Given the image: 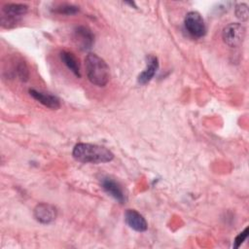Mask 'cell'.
I'll list each match as a JSON object with an SVG mask.
<instances>
[{
	"label": "cell",
	"mask_w": 249,
	"mask_h": 249,
	"mask_svg": "<svg viewBox=\"0 0 249 249\" xmlns=\"http://www.w3.org/2000/svg\"><path fill=\"white\" fill-rule=\"evenodd\" d=\"M14 73L22 81V82H26L28 80L29 77V71L27 68L26 63L23 60H19L18 61Z\"/></svg>",
	"instance_id": "13"
},
{
	"label": "cell",
	"mask_w": 249,
	"mask_h": 249,
	"mask_svg": "<svg viewBox=\"0 0 249 249\" xmlns=\"http://www.w3.org/2000/svg\"><path fill=\"white\" fill-rule=\"evenodd\" d=\"M158 69H159L158 57L153 54L147 55L146 56V68L144 71H142L139 74L138 79H137L138 83L140 85H145V84L149 83L154 78Z\"/></svg>",
	"instance_id": "10"
},
{
	"label": "cell",
	"mask_w": 249,
	"mask_h": 249,
	"mask_svg": "<svg viewBox=\"0 0 249 249\" xmlns=\"http://www.w3.org/2000/svg\"><path fill=\"white\" fill-rule=\"evenodd\" d=\"M235 16L237 18H239L241 21H245L248 19V6L244 3H240L238 5L235 6V10H234Z\"/></svg>",
	"instance_id": "15"
},
{
	"label": "cell",
	"mask_w": 249,
	"mask_h": 249,
	"mask_svg": "<svg viewBox=\"0 0 249 249\" xmlns=\"http://www.w3.org/2000/svg\"><path fill=\"white\" fill-rule=\"evenodd\" d=\"M101 185L103 190L114 197L120 203H124L125 201V195L121 187V185L116 182L114 179L110 177H104L101 179Z\"/></svg>",
	"instance_id": "8"
},
{
	"label": "cell",
	"mask_w": 249,
	"mask_h": 249,
	"mask_svg": "<svg viewBox=\"0 0 249 249\" xmlns=\"http://www.w3.org/2000/svg\"><path fill=\"white\" fill-rule=\"evenodd\" d=\"M247 236H248V228H245V230L235 237L233 241V248H238L243 243V241L247 238Z\"/></svg>",
	"instance_id": "16"
},
{
	"label": "cell",
	"mask_w": 249,
	"mask_h": 249,
	"mask_svg": "<svg viewBox=\"0 0 249 249\" xmlns=\"http://www.w3.org/2000/svg\"><path fill=\"white\" fill-rule=\"evenodd\" d=\"M34 217L41 224H51L56 218V209L49 203L41 202L34 208Z\"/></svg>",
	"instance_id": "7"
},
{
	"label": "cell",
	"mask_w": 249,
	"mask_h": 249,
	"mask_svg": "<svg viewBox=\"0 0 249 249\" xmlns=\"http://www.w3.org/2000/svg\"><path fill=\"white\" fill-rule=\"evenodd\" d=\"M186 30L195 38H201L206 33V26L204 20L199 13L189 12L184 19Z\"/></svg>",
	"instance_id": "5"
},
{
	"label": "cell",
	"mask_w": 249,
	"mask_h": 249,
	"mask_svg": "<svg viewBox=\"0 0 249 249\" xmlns=\"http://www.w3.org/2000/svg\"><path fill=\"white\" fill-rule=\"evenodd\" d=\"M73 38L76 45L83 51L89 50L94 43V35L91 30L84 25L76 26L73 32Z\"/></svg>",
	"instance_id": "6"
},
{
	"label": "cell",
	"mask_w": 249,
	"mask_h": 249,
	"mask_svg": "<svg viewBox=\"0 0 249 249\" xmlns=\"http://www.w3.org/2000/svg\"><path fill=\"white\" fill-rule=\"evenodd\" d=\"M73 158L84 163H101L111 161L114 158L113 153L107 148L89 143H78L75 145Z\"/></svg>",
	"instance_id": "1"
},
{
	"label": "cell",
	"mask_w": 249,
	"mask_h": 249,
	"mask_svg": "<svg viewBox=\"0 0 249 249\" xmlns=\"http://www.w3.org/2000/svg\"><path fill=\"white\" fill-rule=\"evenodd\" d=\"M245 27L239 22H231L224 27L222 32L223 41L231 48L239 47L245 38Z\"/></svg>",
	"instance_id": "3"
},
{
	"label": "cell",
	"mask_w": 249,
	"mask_h": 249,
	"mask_svg": "<svg viewBox=\"0 0 249 249\" xmlns=\"http://www.w3.org/2000/svg\"><path fill=\"white\" fill-rule=\"evenodd\" d=\"M29 94L38 102H40L41 104H43L44 106L51 108V109H58L60 107V102L59 99L53 95V94H49V93H45L39 90H36L34 89H29Z\"/></svg>",
	"instance_id": "11"
},
{
	"label": "cell",
	"mask_w": 249,
	"mask_h": 249,
	"mask_svg": "<svg viewBox=\"0 0 249 249\" xmlns=\"http://www.w3.org/2000/svg\"><path fill=\"white\" fill-rule=\"evenodd\" d=\"M86 73L89 82L97 87H104L110 79V71L103 58L95 53H89L85 58Z\"/></svg>",
	"instance_id": "2"
},
{
	"label": "cell",
	"mask_w": 249,
	"mask_h": 249,
	"mask_svg": "<svg viewBox=\"0 0 249 249\" xmlns=\"http://www.w3.org/2000/svg\"><path fill=\"white\" fill-rule=\"evenodd\" d=\"M60 58L62 62L67 66V68L78 78L81 77L80 73V63L75 54L68 51H62L60 53Z\"/></svg>",
	"instance_id": "12"
},
{
	"label": "cell",
	"mask_w": 249,
	"mask_h": 249,
	"mask_svg": "<svg viewBox=\"0 0 249 249\" xmlns=\"http://www.w3.org/2000/svg\"><path fill=\"white\" fill-rule=\"evenodd\" d=\"M124 221L132 230L142 232L148 228V224L145 218L134 209H127L124 213Z\"/></svg>",
	"instance_id": "9"
},
{
	"label": "cell",
	"mask_w": 249,
	"mask_h": 249,
	"mask_svg": "<svg viewBox=\"0 0 249 249\" xmlns=\"http://www.w3.org/2000/svg\"><path fill=\"white\" fill-rule=\"evenodd\" d=\"M79 11V8L74 5L70 4H62L53 9V12L59 15H66V16H71L76 14Z\"/></svg>",
	"instance_id": "14"
},
{
	"label": "cell",
	"mask_w": 249,
	"mask_h": 249,
	"mask_svg": "<svg viewBox=\"0 0 249 249\" xmlns=\"http://www.w3.org/2000/svg\"><path fill=\"white\" fill-rule=\"evenodd\" d=\"M28 7L24 4H16L10 3L6 4L2 8V17L1 23L5 27H11L15 25L20 18L26 14Z\"/></svg>",
	"instance_id": "4"
}]
</instances>
